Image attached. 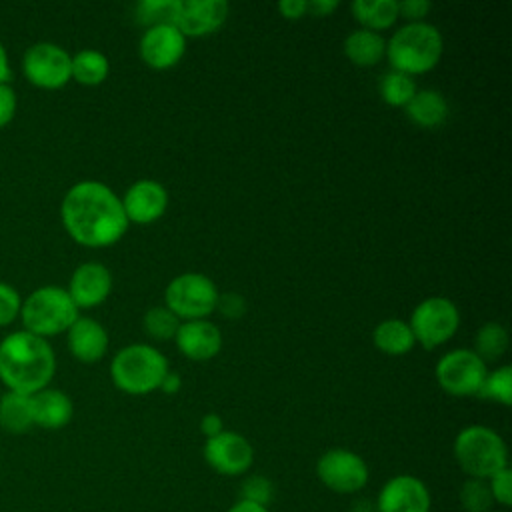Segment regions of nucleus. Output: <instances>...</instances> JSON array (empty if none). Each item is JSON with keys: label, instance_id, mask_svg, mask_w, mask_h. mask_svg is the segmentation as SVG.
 <instances>
[{"label": "nucleus", "instance_id": "1", "mask_svg": "<svg viewBox=\"0 0 512 512\" xmlns=\"http://www.w3.org/2000/svg\"><path fill=\"white\" fill-rule=\"evenodd\" d=\"M60 218L70 238L88 248L112 246L128 230L120 198L110 186L96 180H82L68 188Z\"/></svg>", "mask_w": 512, "mask_h": 512}, {"label": "nucleus", "instance_id": "2", "mask_svg": "<svg viewBox=\"0 0 512 512\" xmlns=\"http://www.w3.org/2000/svg\"><path fill=\"white\" fill-rule=\"evenodd\" d=\"M56 372V356L46 338L26 330L10 332L0 342V380L6 390L36 394Z\"/></svg>", "mask_w": 512, "mask_h": 512}, {"label": "nucleus", "instance_id": "3", "mask_svg": "<svg viewBox=\"0 0 512 512\" xmlns=\"http://www.w3.org/2000/svg\"><path fill=\"white\" fill-rule=\"evenodd\" d=\"M442 34L428 22L406 24L386 42V58L392 70L418 76L430 72L442 56Z\"/></svg>", "mask_w": 512, "mask_h": 512}, {"label": "nucleus", "instance_id": "4", "mask_svg": "<svg viewBox=\"0 0 512 512\" xmlns=\"http://www.w3.org/2000/svg\"><path fill=\"white\" fill-rule=\"evenodd\" d=\"M166 372V356L148 344L124 346L114 354L110 364V376L114 386L132 396L154 392Z\"/></svg>", "mask_w": 512, "mask_h": 512}, {"label": "nucleus", "instance_id": "5", "mask_svg": "<svg viewBox=\"0 0 512 512\" xmlns=\"http://www.w3.org/2000/svg\"><path fill=\"white\" fill-rule=\"evenodd\" d=\"M458 466L476 480H488L508 466V450L502 436L482 424L466 426L454 438Z\"/></svg>", "mask_w": 512, "mask_h": 512}, {"label": "nucleus", "instance_id": "6", "mask_svg": "<svg viewBox=\"0 0 512 512\" xmlns=\"http://www.w3.org/2000/svg\"><path fill=\"white\" fill-rule=\"evenodd\" d=\"M22 330L40 338L66 332L78 318V308L62 286H40L22 302Z\"/></svg>", "mask_w": 512, "mask_h": 512}, {"label": "nucleus", "instance_id": "7", "mask_svg": "<svg viewBox=\"0 0 512 512\" xmlns=\"http://www.w3.org/2000/svg\"><path fill=\"white\" fill-rule=\"evenodd\" d=\"M216 284L198 272H184L172 278L164 290V306L184 320H202L216 310Z\"/></svg>", "mask_w": 512, "mask_h": 512}, {"label": "nucleus", "instance_id": "8", "mask_svg": "<svg viewBox=\"0 0 512 512\" xmlns=\"http://www.w3.org/2000/svg\"><path fill=\"white\" fill-rule=\"evenodd\" d=\"M410 330L414 340L426 348H438L448 342L460 324V312L456 304L444 296H430L424 298L410 316Z\"/></svg>", "mask_w": 512, "mask_h": 512}, {"label": "nucleus", "instance_id": "9", "mask_svg": "<svg viewBox=\"0 0 512 512\" xmlns=\"http://www.w3.org/2000/svg\"><path fill=\"white\" fill-rule=\"evenodd\" d=\"M26 80L44 90H58L72 80V56L54 42H36L22 56Z\"/></svg>", "mask_w": 512, "mask_h": 512}, {"label": "nucleus", "instance_id": "10", "mask_svg": "<svg viewBox=\"0 0 512 512\" xmlns=\"http://www.w3.org/2000/svg\"><path fill=\"white\" fill-rule=\"evenodd\" d=\"M436 380L450 396H478L488 374L486 364L474 350L456 348L436 362Z\"/></svg>", "mask_w": 512, "mask_h": 512}, {"label": "nucleus", "instance_id": "11", "mask_svg": "<svg viewBox=\"0 0 512 512\" xmlns=\"http://www.w3.org/2000/svg\"><path fill=\"white\" fill-rule=\"evenodd\" d=\"M320 482L336 494H354L368 484L370 472L362 456L346 448L326 450L316 464Z\"/></svg>", "mask_w": 512, "mask_h": 512}, {"label": "nucleus", "instance_id": "12", "mask_svg": "<svg viewBox=\"0 0 512 512\" xmlns=\"http://www.w3.org/2000/svg\"><path fill=\"white\" fill-rule=\"evenodd\" d=\"M204 460L218 474L240 476L252 466L254 448L242 434L222 430L220 434L206 438Z\"/></svg>", "mask_w": 512, "mask_h": 512}, {"label": "nucleus", "instance_id": "13", "mask_svg": "<svg viewBox=\"0 0 512 512\" xmlns=\"http://www.w3.org/2000/svg\"><path fill=\"white\" fill-rule=\"evenodd\" d=\"M432 498L426 484L412 474L390 478L378 492V512H430Z\"/></svg>", "mask_w": 512, "mask_h": 512}, {"label": "nucleus", "instance_id": "14", "mask_svg": "<svg viewBox=\"0 0 512 512\" xmlns=\"http://www.w3.org/2000/svg\"><path fill=\"white\" fill-rule=\"evenodd\" d=\"M186 50V38L176 26L146 28L140 38L138 54L154 70H168L180 62Z\"/></svg>", "mask_w": 512, "mask_h": 512}, {"label": "nucleus", "instance_id": "15", "mask_svg": "<svg viewBox=\"0 0 512 512\" xmlns=\"http://www.w3.org/2000/svg\"><path fill=\"white\" fill-rule=\"evenodd\" d=\"M128 222L134 224H152L168 208V192L156 180H138L134 182L124 196L120 198Z\"/></svg>", "mask_w": 512, "mask_h": 512}, {"label": "nucleus", "instance_id": "16", "mask_svg": "<svg viewBox=\"0 0 512 512\" xmlns=\"http://www.w3.org/2000/svg\"><path fill=\"white\" fill-rule=\"evenodd\" d=\"M66 290L78 310L94 308L110 296L112 274L100 262H84L72 272Z\"/></svg>", "mask_w": 512, "mask_h": 512}, {"label": "nucleus", "instance_id": "17", "mask_svg": "<svg viewBox=\"0 0 512 512\" xmlns=\"http://www.w3.org/2000/svg\"><path fill=\"white\" fill-rule=\"evenodd\" d=\"M230 6L226 0H180L176 28L184 38H200L216 32L228 18Z\"/></svg>", "mask_w": 512, "mask_h": 512}, {"label": "nucleus", "instance_id": "18", "mask_svg": "<svg viewBox=\"0 0 512 512\" xmlns=\"http://www.w3.org/2000/svg\"><path fill=\"white\" fill-rule=\"evenodd\" d=\"M178 350L196 362L214 358L222 348V332L216 324L208 320H186L180 322L174 336Z\"/></svg>", "mask_w": 512, "mask_h": 512}, {"label": "nucleus", "instance_id": "19", "mask_svg": "<svg viewBox=\"0 0 512 512\" xmlns=\"http://www.w3.org/2000/svg\"><path fill=\"white\" fill-rule=\"evenodd\" d=\"M66 342L70 354L86 364L98 362L108 350L106 328L88 316H78L66 330Z\"/></svg>", "mask_w": 512, "mask_h": 512}, {"label": "nucleus", "instance_id": "20", "mask_svg": "<svg viewBox=\"0 0 512 512\" xmlns=\"http://www.w3.org/2000/svg\"><path fill=\"white\" fill-rule=\"evenodd\" d=\"M30 402H32L34 426H40L46 430H58L72 420V414H74L72 400L66 392L58 388L46 386L36 394H32Z\"/></svg>", "mask_w": 512, "mask_h": 512}, {"label": "nucleus", "instance_id": "21", "mask_svg": "<svg viewBox=\"0 0 512 512\" xmlns=\"http://www.w3.org/2000/svg\"><path fill=\"white\" fill-rule=\"evenodd\" d=\"M344 54L352 64L370 68L386 56V40L380 32L358 28L346 36Z\"/></svg>", "mask_w": 512, "mask_h": 512}, {"label": "nucleus", "instance_id": "22", "mask_svg": "<svg viewBox=\"0 0 512 512\" xmlns=\"http://www.w3.org/2000/svg\"><path fill=\"white\" fill-rule=\"evenodd\" d=\"M404 108L406 116L420 128H436L448 118V102L438 90H416Z\"/></svg>", "mask_w": 512, "mask_h": 512}, {"label": "nucleus", "instance_id": "23", "mask_svg": "<svg viewBox=\"0 0 512 512\" xmlns=\"http://www.w3.org/2000/svg\"><path fill=\"white\" fill-rule=\"evenodd\" d=\"M372 342L380 352L388 356H404L416 344L410 324L400 318H388L376 324L372 332Z\"/></svg>", "mask_w": 512, "mask_h": 512}, {"label": "nucleus", "instance_id": "24", "mask_svg": "<svg viewBox=\"0 0 512 512\" xmlns=\"http://www.w3.org/2000/svg\"><path fill=\"white\" fill-rule=\"evenodd\" d=\"M34 426L28 394L6 390L0 396V428L10 434H24Z\"/></svg>", "mask_w": 512, "mask_h": 512}, {"label": "nucleus", "instance_id": "25", "mask_svg": "<svg viewBox=\"0 0 512 512\" xmlns=\"http://www.w3.org/2000/svg\"><path fill=\"white\" fill-rule=\"evenodd\" d=\"M354 18L362 28L380 32L398 20V2L396 0H356L350 6Z\"/></svg>", "mask_w": 512, "mask_h": 512}, {"label": "nucleus", "instance_id": "26", "mask_svg": "<svg viewBox=\"0 0 512 512\" xmlns=\"http://www.w3.org/2000/svg\"><path fill=\"white\" fill-rule=\"evenodd\" d=\"M110 62L94 48H84L72 56V78L82 86H98L108 78Z\"/></svg>", "mask_w": 512, "mask_h": 512}, {"label": "nucleus", "instance_id": "27", "mask_svg": "<svg viewBox=\"0 0 512 512\" xmlns=\"http://www.w3.org/2000/svg\"><path fill=\"white\" fill-rule=\"evenodd\" d=\"M180 0H140L134 8L136 22L146 28L176 26Z\"/></svg>", "mask_w": 512, "mask_h": 512}, {"label": "nucleus", "instance_id": "28", "mask_svg": "<svg viewBox=\"0 0 512 512\" xmlns=\"http://www.w3.org/2000/svg\"><path fill=\"white\" fill-rule=\"evenodd\" d=\"M508 350V330L500 322H486L474 336V352L486 364L498 360Z\"/></svg>", "mask_w": 512, "mask_h": 512}, {"label": "nucleus", "instance_id": "29", "mask_svg": "<svg viewBox=\"0 0 512 512\" xmlns=\"http://www.w3.org/2000/svg\"><path fill=\"white\" fill-rule=\"evenodd\" d=\"M378 92L388 106L400 108V106H406L412 100V96L416 94V82L408 74L390 70V72L382 74Z\"/></svg>", "mask_w": 512, "mask_h": 512}, {"label": "nucleus", "instance_id": "30", "mask_svg": "<svg viewBox=\"0 0 512 512\" xmlns=\"http://www.w3.org/2000/svg\"><path fill=\"white\" fill-rule=\"evenodd\" d=\"M142 326L150 338L164 342V340H172L176 336L180 318L166 306H152L146 310V314L142 318Z\"/></svg>", "mask_w": 512, "mask_h": 512}, {"label": "nucleus", "instance_id": "31", "mask_svg": "<svg viewBox=\"0 0 512 512\" xmlns=\"http://www.w3.org/2000/svg\"><path fill=\"white\" fill-rule=\"evenodd\" d=\"M478 396L500 402L502 406H510L512 404V368L500 366L498 370L488 372Z\"/></svg>", "mask_w": 512, "mask_h": 512}, {"label": "nucleus", "instance_id": "32", "mask_svg": "<svg viewBox=\"0 0 512 512\" xmlns=\"http://www.w3.org/2000/svg\"><path fill=\"white\" fill-rule=\"evenodd\" d=\"M460 500H462V506L468 510V512H486L490 508V504L494 502L492 500V494L488 490V484L486 480H476V478H470L462 490H460Z\"/></svg>", "mask_w": 512, "mask_h": 512}, {"label": "nucleus", "instance_id": "33", "mask_svg": "<svg viewBox=\"0 0 512 512\" xmlns=\"http://www.w3.org/2000/svg\"><path fill=\"white\" fill-rule=\"evenodd\" d=\"M20 308L22 298L18 290L8 282H0V328L12 324L20 316Z\"/></svg>", "mask_w": 512, "mask_h": 512}, {"label": "nucleus", "instance_id": "34", "mask_svg": "<svg viewBox=\"0 0 512 512\" xmlns=\"http://www.w3.org/2000/svg\"><path fill=\"white\" fill-rule=\"evenodd\" d=\"M486 484H488V490H490L494 502H498L502 506H510V502H512V472L508 466L498 470L494 476H490L486 480Z\"/></svg>", "mask_w": 512, "mask_h": 512}, {"label": "nucleus", "instance_id": "35", "mask_svg": "<svg viewBox=\"0 0 512 512\" xmlns=\"http://www.w3.org/2000/svg\"><path fill=\"white\" fill-rule=\"evenodd\" d=\"M270 498H272V484L264 476H250L242 484V498L240 500H248V502H254V504L268 506Z\"/></svg>", "mask_w": 512, "mask_h": 512}, {"label": "nucleus", "instance_id": "36", "mask_svg": "<svg viewBox=\"0 0 512 512\" xmlns=\"http://www.w3.org/2000/svg\"><path fill=\"white\" fill-rule=\"evenodd\" d=\"M432 4L428 0H402L398 2V18L408 20V24L424 22Z\"/></svg>", "mask_w": 512, "mask_h": 512}, {"label": "nucleus", "instance_id": "37", "mask_svg": "<svg viewBox=\"0 0 512 512\" xmlns=\"http://www.w3.org/2000/svg\"><path fill=\"white\" fill-rule=\"evenodd\" d=\"M216 308L230 320L240 318L246 312V300L236 292H226L224 296H218Z\"/></svg>", "mask_w": 512, "mask_h": 512}, {"label": "nucleus", "instance_id": "38", "mask_svg": "<svg viewBox=\"0 0 512 512\" xmlns=\"http://www.w3.org/2000/svg\"><path fill=\"white\" fill-rule=\"evenodd\" d=\"M16 106H18V100H16L14 88L8 82L0 84V128L10 124V120L16 114Z\"/></svg>", "mask_w": 512, "mask_h": 512}, {"label": "nucleus", "instance_id": "39", "mask_svg": "<svg viewBox=\"0 0 512 512\" xmlns=\"http://www.w3.org/2000/svg\"><path fill=\"white\" fill-rule=\"evenodd\" d=\"M306 6H308V0H282V2H278V12L286 20H298L304 14H308Z\"/></svg>", "mask_w": 512, "mask_h": 512}, {"label": "nucleus", "instance_id": "40", "mask_svg": "<svg viewBox=\"0 0 512 512\" xmlns=\"http://www.w3.org/2000/svg\"><path fill=\"white\" fill-rule=\"evenodd\" d=\"M224 430V422L218 414L210 412V414H204L202 420H200V432L206 436V438H212L216 434H220Z\"/></svg>", "mask_w": 512, "mask_h": 512}, {"label": "nucleus", "instance_id": "41", "mask_svg": "<svg viewBox=\"0 0 512 512\" xmlns=\"http://www.w3.org/2000/svg\"><path fill=\"white\" fill-rule=\"evenodd\" d=\"M338 8V0H308V14L312 16H330Z\"/></svg>", "mask_w": 512, "mask_h": 512}, {"label": "nucleus", "instance_id": "42", "mask_svg": "<svg viewBox=\"0 0 512 512\" xmlns=\"http://www.w3.org/2000/svg\"><path fill=\"white\" fill-rule=\"evenodd\" d=\"M180 384H182L180 376L168 370V372L164 374V378H162V382H160L158 388H160L164 394H176V392L180 390Z\"/></svg>", "mask_w": 512, "mask_h": 512}, {"label": "nucleus", "instance_id": "43", "mask_svg": "<svg viewBox=\"0 0 512 512\" xmlns=\"http://www.w3.org/2000/svg\"><path fill=\"white\" fill-rule=\"evenodd\" d=\"M228 512H270L268 506H262V504H254V502H248V500H238L234 502Z\"/></svg>", "mask_w": 512, "mask_h": 512}, {"label": "nucleus", "instance_id": "44", "mask_svg": "<svg viewBox=\"0 0 512 512\" xmlns=\"http://www.w3.org/2000/svg\"><path fill=\"white\" fill-rule=\"evenodd\" d=\"M10 80V60L4 44L0 42V84H6Z\"/></svg>", "mask_w": 512, "mask_h": 512}]
</instances>
